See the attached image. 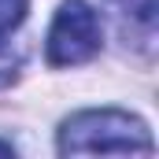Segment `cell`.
<instances>
[{
    "label": "cell",
    "instance_id": "5",
    "mask_svg": "<svg viewBox=\"0 0 159 159\" xmlns=\"http://www.w3.org/2000/svg\"><path fill=\"white\" fill-rule=\"evenodd\" d=\"M0 156H4V159H7V156H15V148H11L7 141H0Z\"/></svg>",
    "mask_w": 159,
    "mask_h": 159
},
{
    "label": "cell",
    "instance_id": "4",
    "mask_svg": "<svg viewBox=\"0 0 159 159\" xmlns=\"http://www.w3.org/2000/svg\"><path fill=\"white\" fill-rule=\"evenodd\" d=\"M122 4L129 7L133 19H141L144 26H152V19H156V0H122Z\"/></svg>",
    "mask_w": 159,
    "mask_h": 159
},
{
    "label": "cell",
    "instance_id": "1",
    "mask_svg": "<svg viewBox=\"0 0 159 159\" xmlns=\"http://www.w3.org/2000/svg\"><path fill=\"white\" fill-rule=\"evenodd\" d=\"M59 156H152V133L148 126L119 107H89L78 111L59 126L56 141Z\"/></svg>",
    "mask_w": 159,
    "mask_h": 159
},
{
    "label": "cell",
    "instance_id": "2",
    "mask_svg": "<svg viewBox=\"0 0 159 159\" xmlns=\"http://www.w3.org/2000/svg\"><path fill=\"white\" fill-rule=\"evenodd\" d=\"M104 44V26L96 19V11L85 4V0H63L56 19H52V30L44 41V56L52 67H78L89 63Z\"/></svg>",
    "mask_w": 159,
    "mask_h": 159
},
{
    "label": "cell",
    "instance_id": "3",
    "mask_svg": "<svg viewBox=\"0 0 159 159\" xmlns=\"http://www.w3.org/2000/svg\"><path fill=\"white\" fill-rule=\"evenodd\" d=\"M26 7H30V0H0V48H4V41L15 26H22Z\"/></svg>",
    "mask_w": 159,
    "mask_h": 159
}]
</instances>
